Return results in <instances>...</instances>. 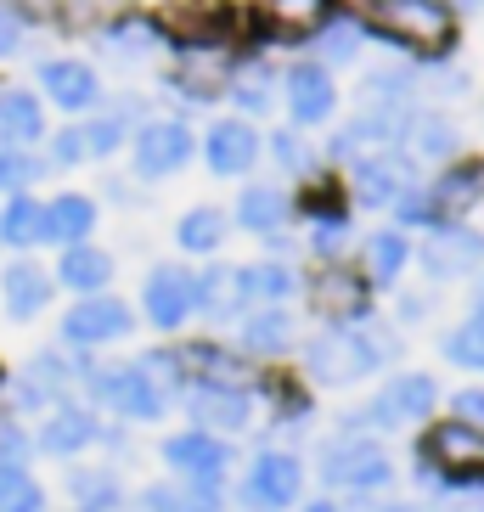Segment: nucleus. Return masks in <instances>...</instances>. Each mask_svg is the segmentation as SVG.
Segmentation results:
<instances>
[{"instance_id":"nucleus-5","label":"nucleus","mask_w":484,"mask_h":512,"mask_svg":"<svg viewBox=\"0 0 484 512\" xmlns=\"http://www.w3.org/2000/svg\"><path fill=\"white\" fill-rule=\"evenodd\" d=\"M389 456L378 451V439H333L321 451V479L338 484V490H378L389 484Z\"/></svg>"},{"instance_id":"nucleus-6","label":"nucleus","mask_w":484,"mask_h":512,"mask_svg":"<svg viewBox=\"0 0 484 512\" xmlns=\"http://www.w3.org/2000/svg\"><path fill=\"white\" fill-rule=\"evenodd\" d=\"M299 490H304V467L293 462L288 451H265V456H254L248 479H242V501H248V507H259V512H282V507H293V501H299Z\"/></svg>"},{"instance_id":"nucleus-51","label":"nucleus","mask_w":484,"mask_h":512,"mask_svg":"<svg viewBox=\"0 0 484 512\" xmlns=\"http://www.w3.org/2000/svg\"><path fill=\"white\" fill-rule=\"evenodd\" d=\"M451 406H456V422H473V428H484V389H462Z\"/></svg>"},{"instance_id":"nucleus-40","label":"nucleus","mask_w":484,"mask_h":512,"mask_svg":"<svg viewBox=\"0 0 484 512\" xmlns=\"http://www.w3.org/2000/svg\"><path fill=\"white\" fill-rule=\"evenodd\" d=\"M411 85H417L411 74H400V68H383V74H372V79H366L361 102H366V107H383V113H406Z\"/></svg>"},{"instance_id":"nucleus-26","label":"nucleus","mask_w":484,"mask_h":512,"mask_svg":"<svg viewBox=\"0 0 484 512\" xmlns=\"http://www.w3.org/2000/svg\"><path fill=\"white\" fill-rule=\"evenodd\" d=\"M237 220H242V231L271 237L276 226H288V192H282V186H271V181L248 186V192L237 197Z\"/></svg>"},{"instance_id":"nucleus-25","label":"nucleus","mask_w":484,"mask_h":512,"mask_svg":"<svg viewBox=\"0 0 484 512\" xmlns=\"http://www.w3.org/2000/svg\"><path fill=\"white\" fill-rule=\"evenodd\" d=\"M175 85L197 102H209V96L231 91V57L226 51H186V62L175 68Z\"/></svg>"},{"instance_id":"nucleus-32","label":"nucleus","mask_w":484,"mask_h":512,"mask_svg":"<svg viewBox=\"0 0 484 512\" xmlns=\"http://www.w3.org/2000/svg\"><path fill=\"white\" fill-rule=\"evenodd\" d=\"M226 231H231V226H226V214L203 203V209H186V214H181V226H175V242H181L186 254H214V248L226 242Z\"/></svg>"},{"instance_id":"nucleus-11","label":"nucleus","mask_w":484,"mask_h":512,"mask_svg":"<svg viewBox=\"0 0 484 512\" xmlns=\"http://www.w3.org/2000/svg\"><path fill=\"white\" fill-rule=\"evenodd\" d=\"M231 23H237V17H231L226 6H214V0H197V6L181 0V6L164 12V29L181 34V46H192V51H220L226 34H231Z\"/></svg>"},{"instance_id":"nucleus-18","label":"nucleus","mask_w":484,"mask_h":512,"mask_svg":"<svg viewBox=\"0 0 484 512\" xmlns=\"http://www.w3.org/2000/svg\"><path fill=\"white\" fill-rule=\"evenodd\" d=\"M186 411H192V422L203 428V434H231V428H242V422H248V394L197 383V389L186 394Z\"/></svg>"},{"instance_id":"nucleus-2","label":"nucleus","mask_w":484,"mask_h":512,"mask_svg":"<svg viewBox=\"0 0 484 512\" xmlns=\"http://www.w3.org/2000/svg\"><path fill=\"white\" fill-rule=\"evenodd\" d=\"M372 29L383 40H400L411 51L439 57L456 40V17L445 0H372Z\"/></svg>"},{"instance_id":"nucleus-14","label":"nucleus","mask_w":484,"mask_h":512,"mask_svg":"<svg viewBox=\"0 0 484 512\" xmlns=\"http://www.w3.org/2000/svg\"><path fill=\"white\" fill-rule=\"evenodd\" d=\"M400 192H411V164L394 158V152H372L355 164V197L372 203V209H394Z\"/></svg>"},{"instance_id":"nucleus-1","label":"nucleus","mask_w":484,"mask_h":512,"mask_svg":"<svg viewBox=\"0 0 484 512\" xmlns=\"http://www.w3.org/2000/svg\"><path fill=\"white\" fill-rule=\"evenodd\" d=\"M394 338L389 332H372V327H321L310 344H304V361H310V377L316 383H333V389H344V383H361L366 372H378L383 361L394 355Z\"/></svg>"},{"instance_id":"nucleus-20","label":"nucleus","mask_w":484,"mask_h":512,"mask_svg":"<svg viewBox=\"0 0 484 512\" xmlns=\"http://www.w3.org/2000/svg\"><path fill=\"white\" fill-rule=\"evenodd\" d=\"M102 439V428H96V417L85 406H57L46 417V428H40V451L46 456H79L85 445H96Z\"/></svg>"},{"instance_id":"nucleus-44","label":"nucleus","mask_w":484,"mask_h":512,"mask_svg":"<svg viewBox=\"0 0 484 512\" xmlns=\"http://www.w3.org/2000/svg\"><path fill=\"white\" fill-rule=\"evenodd\" d=\"M34 175H40V164L23 147H0V192H23Z\"/></svg>"},{"instance_id":"nucleus-47","label":"nucleus","mask_w":484,"mask_h":512,"mask_svg":"<svg viewBox=\"0 0 484 512\" xmlns=\"http://www.w3.org/2000/svg\"><path fill=\"white\" fill-rule=\"evenodd\" d=\"M124 141V119H96L85 130V152H113Z\"/></svg>"},{"instance_id":"nucleus-43","label":"nucleus","mask_w":484,"mask_h":512,"mask_svg":"<svg viewBox=\"0 0 484 512\" xmlns=\"http://www.w3.org/2000/svg\"><path fill=\"white\" fill-rule=\"evenodd\" d=\"M231 96H237L242 113H265V107L276 102L271 74H265V68H242V74H231Z\"/></svg>"},{"instance_id":"nucleus-45","label":"nucleus","mask_w":484,"mask_h":512,"mask_svg":"<svg viewBox=\"0 0 484 512\" xmlns=\"http://www.w3.org/2000/svg\"><path fill=\"white\" fill-rule=\"evenodd\" d=\"M321 57H327V62H355V57H361V29L338 17L333 29H327V40H321Z\"/></svg>"},{"instance_id":"nucleus-21","label":"nucleus","mask_w":484,"mask_h":512,"mask_svg":"<svg viewBox=\"0 0 484 512\" xmlns=\"http://www.w3.org/2000/svg\"><path fill=\"white\" fill-rule=\"evenodd\" d=\"M242 282H237V265H214V271L192 276V310H203L209 321H231L242 310Z\"/></svg>"},{"instance_id":"nucleus-49","label":"nucleus","mask_w":484,"mask_h":512,"mask_svg":"<svg viewBox=\"0 0 484 512\" xmlns=\"http://www.w3.org/2000/svg\"><path fill=\"white\" fill-rule=\"evenodd\" d=\"M79 158H85V130H62L51 141V164H79Z\"/></svg>"},{"instance_id":"nucleus-24","label":"nucleus","mask_w":484,"mask_h":512,"mask_svg":"<svg viewBox=\"0 0 484 512\" xmlns=\"http://www.w3.org/2000/svg\"><path fill=\"white\" fill-rule=\"evenodd\" d=\"M310 293H316V310L321 316H333V321H355V316H366V282L361 276H349V271H321L316 276V287H310Z\"/></svg>"},{"instance_id":"nucleus-37","label":"nucleus","mask_w":484,"mask_h":512,"mask_svg":"<svg viewBox=\"0 0 484 512\" xmlns=\"http://www.w3.org/2000/svg\"><path fill=\"white\" fill-rule=\"evenodd\" d=\"M411 147H417V158H456L462 136H456V124H451V119L423 113V119H411Z\"/></svg>"},{"instance_id":"nucleus-4","label":"nucleus","mask_w":484,"mask_h":512,"mask_svg":"<svg viewBox=\"0 0 484 512\" xmlns=\"http://www.w3.org/2000/svg\"><path fill=\"white\" fill-rule=\"evenodd\" d=\"M91 394L102 400V406H113L119 417H130V422H152V417H164V406H169V394L158 389L141 366H107V372H91Z\"/></svg>"},{"instance_id":"nucleus-31","label":"nucleus","mask_w":484,"mask_h":512,"mask_svg":"<svg viewBox=\"0 0 484 512\" xmlns=\"http://www.w3.org/2000/svg\"><path fill=\"white\" fill-rule=\"evenodd\" d=\"M186 366L197 372V383H209V389H242L248 383V366L231 355V349H214V344H197L186 355Z\"/></svg>"},{"instance_id":"nucleus-8","label":"nucleus","mask_w":484,"mask_h":512,"mask_svg":"<svg viewBox=\"0 0 484 512\" xmlns=\"http://www.w3.org/2000/svg\"><path fill=\"white\" fill-rule=\"evenodd\" d=\"M479 254H484V242L468 226H434L423 237V271L434 282H456V276L479 271Z\"/></svg>"},{"instance_id":"nucleus-54","label":"nucleus","mask_w":484,"mask_h":512,"mask_svg":"<svg viewBox=\"0 0 484 512\" xmlns=\"http://www.w3.org/2000/svg\"><path fill=\"white\" fill-rule=\"evenodd\" d=\"M304 512H344V507H338V501H310Z\"/></svg>"},{"instance_id":"nucleus-52","label":"nucleus","mask_w":484,"mask_h":512,"mask_svg":"<svg viewBox=\"0 0 484 512\" xmlns=\"http://www.w3.org/2000/svg\"><path fill=\"white\" fill-rule=\"evenodd\" d=\"M17 46H23V17L12 6H0V57H12Z\"/></svg>"},{"instance_id":"nucleus-55","label":"nucleus","mask_w":484,"mask_h":512,"mask_svg":"<svg viewBox=\"0 0 484 512\" xmlns=\"http://www.w3.org/2000/svg\"><path fill=\"white\" fill-rule=\"evenodd\" d=\"M389 512H411V507H389Z\"/></svg>"},{"instance_id":"nucleus-53","label":"nucleus","mask_w":484,"mask_h":512,"mask_svg":"<svg viewBox=\"0 0 484 512\" xmlns=\"http://www.w3.org/2000/svg\"><path fill=\"white\" fill-rule=\"evenodd\" d=\"M62 0H17V17H57Z\"/></svg>"},{"instance_id":"nucleus-15","label":"nucleus","mask_w":484,"mask_h":512,"mask_svg":"<svg viewBox=\"0 0 484 512\" xmlns=\"http://www.w3.org/2000/svg\"><path fill=\"white\" fill-rule=\"evenodd\" d=\"M40 91H46L62 113H85V107H96L102 85H96V74L85 68V62L57 57V62H46V68H40Z\"/></svg>"},{"instance_id":"nucleus-19","label":"nucleus","mask_w":484,"mask_h":512,"mask_svg":"<svg viewBox=\"0 0 484 512\" xmlns=\"http://www.w3.org/2000/svg\"><path fill=\"white\" fill-rule=\"evenodd\" d=\"M203 147H209V169H214V175H248L254 158H259V136L242 119H220Z\"/></svg>"},{"instance_id":"nucleus-23","label":"nucleus","mask_w":484,"mask_h":512,"mask_svg":"<svg viewBox=\"0 0 484 512\" xmlns=\"http://www.w3.org/2000/svg\"><path fill=\"white\" fill-rule=\"evenodd\" d=\"M484 197V169L468 164V169H451L445 181H434V192H428V203H434V220L439 226H456L462 214L473 209Z\"/></svg>"},{"instance_id":"nucleus-39","label":"nucleus","mask_w":484,"mask_h":512,"mask_svg":"<svg viewBox=\"0 0 484 512\" xmlns=\"http://www.w3.org/2000/svg\"><path fill=\"white\" fill-rule=\"evenodd\" d=\"M445 361L468 366V372H484V316H468L462 327L445 332Z\"/></svg>"},{"instance_id":"nucleus-27","label":"nucleus","mask_w":484,"mask_h":512,"mask_svg":"<svg viewBox=\"0 0 484 512\" xmlns=\"http://www.w3.org/2000/svg\"><path fill=\"white\" fill-rule=\"evenodd\" d=\"M96 231V203L91 197H79V192H68V197H57L46 209V242H85Z\"/></svg>"},{"instance_id":"nucleus-50","label":"nucleus","mask_w":484,"mask_h":512,"mask_svg":"<svg viewBox=\"0 0 484 512\" xmlns=\"http://www.w3.org/2000/svg\"><path fill=\"white\" fill-rule=\"evenodd\" d=\"M29 462V439H23V428H6L0 434V467H23Z\"/></svg>"},{"instance_id":"nucleus-33","label":"nucleus","mask_w":484,"mask_h":512,"mask_svg":"<svg viewBox=\"0 0 484 512\" xmlns=\"http://www.w3.org/2000/svg\"><path fill=\"white\" fill-rule=\"evenodd\" d=\"M237 282H242V299H259V304H282L299 287L288 265H237Z\"/></svg>"},{"instance_id":"nucleus-34","label":"nucleus","mask_w":484,"mask_h":512,"mask_svg":"<svg viewBox=\"0 0 484 512\" xmlns=\"http://www.w3.org/2000/svg\"><path fill=\"white\" fill-rule=\"evenodd\" d=\"M0 237L17 242V248H34V242H46V209H40L34 197H12V209L0 214Z\"/></svg>"},{"instance_id":"nucleus-12","label":"nucleus","mask_w":484,"mask_h":512,"mask_svg":"<svg viewBox=\"0 0 484 512\" xmlns=\"http://www.w3.org/2000/svg\"><path fill=\"white\" fill-rule=\"evenodd\" d=\"M141 304H147L152 327H181L192 316V271L181 265H152L141 282Z\"/></svg>"},{"instance_id":"nucleus-29","label":"nucleus","mask_w":484,"mask_h":512,"mask_svg":"<svg viewBox=\"0 0 484 512\" xmlns=\"http://www.w3.org/2000/svg\"><path fill=\"white\" fill-rule=\"evenodd\" d=\"M147 512H220V484L186 479L181 490L158 484V490H147Z\"/></svg>"},{"instance_id":"nucleus-16","label":"nucleus","mask_w":484,"mask_h":512,"mask_svg":"<svg viewBox=\"0 0 484 512\" xmlns=\"http://www.w3.org/2000/svg\"><path fill=\"white\" fill-rule=\"evenodd\" d=\"M0 299H6V316H12V321H34V316L51 304V276H46V265H34V259H17V265H6V276H0Z\"/></svg>"},{"instance_id":"nucleus-13","label":"nucleus","mask_w":484,"mask_h":512,"mask_svg":"<svg viewBox=\"0 0 484 512\" xmlns=\"http://www.w3.org/2000/svg\"><path fill=\"white\" fill-rule=\"evenodd\" d=\"M164 462L181 473V479H203V484H220V473H226L231 451L220 445L214 434H203V428H192V434H175L164 439Z\"/></svg>"},{"instance_id":"nucleus-7","label":"nucleus","mask_w":484,"mask_h":512,"mask_svg":"<svg viewBox=\"0 0 484 512\" xmlns=\"http://www.w3.org/2000/svg\"><path fill=\"white\" fill-rule=\"evenodd\" d=\"M434 400H439L434 377L406 372V377H394L389 389H378V400L366 406L361 422H372V428H406V422H423L428 411H434Z\"/></svg>"},{"instance_id":"nucleus-17","label":"nucleus","mask_w":484,"mask_h":512,"mask_svg":"<svg viewBox=\"0 0 484 512\" xmlns=\"http://www.w3.org/2000/svg\"><path fill=\"white\" fill-rule=\"evenodd\" d=\"M282 91H288V113H293L299 124H321V119H333V107H338L333 74H327V68H310V62H304V68H293Z\"/></svg>"},{"instance_id":"nucleus-9","label":"nucleus","mask_w":484,"mask_h":512,"mask_svg":"<svg viewBox=\"0 0 484 512\" xmlns=\"http://www.w3.org/2000/svg\"><path fill=\"white\" fill-rule=\"evenodd\" d=\"M186 158H192V130L175 124V119H152L147 130L136 136V175H147V181L175 175Z\"/></svg>"},{"instance_id":"nucleus-38","label":"nucleus","mask_w":484,"mask_h":512,"mask_svg":"<svg viewBox=\"0 0 484 512\" xmlns=\"http://www.w3.org/2000/svg\"><path fill=\"white\" fill-rule=\"evenodd\" d=\"M406 259H411V248H406L400 231H378V237H366V271L378 276V282H394V276L406 271Z\"/></svg>"},{"instance_id":"nucleus-30","label":"nucleus","mask_w":484,"mask_h":512,"mask_svg":"<svg viewBox=\"0 0 484 512\" xmlns=\"http://www.w3.org/2000/svg\"><path fill=\"white\" fill-rule=\"evenodd\" d=\"M288 344H293V321H288V310L265 304L259 316L242 321V349H254V355H282Z\"/></svg>"},{"instance_id":"nucleus-41","label":"nucleus","mask_w":484,"mask_h":512,"mask_svg":"<svg viewBox=\"0 0 484 512\" xmlns=\"http://www.w3.org/2000/svg\"><path fill=\"white\" fill-rule=\"evenodd\" d=\"M46 490L23 473V467H0V512H40Z\"/></svg>"},{"instance_id":"nucleus-22","label":"nucleus","mask_w":484,"mask_h":512,"mask_svg":"<svg viewBox=\"0 0 484 512\" xmlns=\"http://www.w3.org/2000/svg\"><path fill=\"white\" fill-rule=\"evenodd\" d=\"M40 136H46V113H40V102H34L29 91L6 85V91H0V147H34Z\"/></svg>"},{"instance_id":"nucleus-42","label":"nucleus","mask_w":484,"mask_h":512,"mask_svg":"<svg viewBox=\"0 0 484 512\" xmlns=\"http://www.w3.org/2000/svg\"><path fill=\"white\" fill-rule=\"evenodd\" d=\"M152 40H158V34H152V23H119V29H107V57L113 62H147L152 57Z\"/></svg>"},{"instance_id":"nucleus-35","label":"nucleus","mask_w":484,"mask_h":512,"mask_svg":"<svg viewBox=\"0 0 484 512\" xmlns=\"http://www.w3.org/2000/svg\"><path fill=\"white\" fill-rule=\"evenodd\" d=\"M68 490H74L79 512H113L119 507V479L102 473V467H79L74 479H68Z\"/></svg>"},{"instance_id":"nucleus-46","label":"nucleus","mask_w":484,"mask_h":512,"mask_svg":"<svg viewBox=\"0 0 484 512\" xmlns=\"http://www.w3.org/2000/svg\"><path fill=\"white\" fill-rule=\"evenodd\" d=\"M271 152H276V164L288 169V175H310V152H304L299 136H276Z\"/></svg>"},{"instance_id":"nucleus-28","label":"nucleus","mask_w":484,"mask_h":512,"mask_svg":"<svg viewBox=\"0 0 484 512\" xmlns=\"http://www.w3.org/2000/svg\"><path fill=\"white\" fill-rule=\"evenodd\" d=\"M57 276H62V287H74V293H102L107 276H113V259H107L102 248H91V242H74V248L62 254Z\"/></svg>"},{"instance_id":"nucleus-36","label":"nucleus","mask_w":484,"mask_h":512,"mask_svg":"<svg viewBox=\"0 0 484 512\" xmlns=\"http://www.w3.org/2000/svg\"><path fill=\"white\" fill-rule=\"evenodd\" d=\"M327 6L333 0H265V12L282 34H316L327 23Z\"/></svg>"},{"instance_id":"nucleus-48","label":"nucleus","mask_w":484,"mask_h":512,"mask_svg":"<svg viewBox=\"0 0 484 512\" xmlns=\"http://www.w3.org/2000/svg\"><path fill=\"white\" fill-rule=\"evenodd\" d=\"M344 242H349V226L338 220V214L333 220H316V254H338Z\"/></svg>"},{"instance_id":"nucleus-3","label":"nucleus","mask_w":484,"mask_h":512,"mask_svg":"<svg viewBox=\"0 0 484 512\" xmlns=\"http://www.w3.org/2000/svg\"><path fill=\"white\" fill-rule=\"evenodd\" d=\"M417 473H439L451 484H484V428L473 422H439L417 451Z\"/></svg>"},{"instance_id":"nucleus-10","label":"nucleus","mask_w":484,"mask_h":512,"mask_svg":"<svg viewBox=\"0 0 484 512\" xmlns=\"http://www.w3.org/2000/svg\"><path fill=\"white\" fill-rule=\"evenodd\" d=\"M130 327H136V316H130L119 299H85V304H74V310L62 316V338L79 344V349L113 344V338H124Z\"/></svg>"}]
</instances>
